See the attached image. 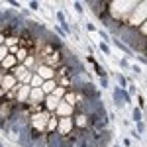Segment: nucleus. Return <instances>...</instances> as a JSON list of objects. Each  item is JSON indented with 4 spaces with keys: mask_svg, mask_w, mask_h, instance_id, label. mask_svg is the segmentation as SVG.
Returning <instances> with one entry per match:
<instances>
[{
    "mask_svg": "<svg viewBox=\"0 0 147 147\" xmlns=\"http://www.w3.org/2000/svg\"><path fill=\"white\" fill-rule=\"evenodd\" d=\"M145 20H147V2H137V6L129 14V18H127L125 24L131 26V28H136V26H141Z\"/></svg>",
    "mask_w": 147,
    "mask_h": 147,
    "instance_id": "nucleus-1",
    "label": "nucleus"
},
{
    "mask_svg": "<svg viewBox=\"0 0 147 147\" xmlns=\"http://www.w3.org/2000/svg\"><path fill=\"white\" fill-rule=\"evenodd\" d=\"M49 118H51V114L47 112V110H45V112H41V114H34V116H32V120H30V122H32V127L37 129V131H41V134L47 131Z\"/></svg>",
    "mask_w": 147,
    "mask_h": 147,
    "instance_id": "nucleus-2",
    "label": "nucleus"
},
{
    "mask_svg": "<svg viewBox=\"0 0 147 147\" xmlns=\"http://www.w3.org/2000/svg\"><path fill=\"white\" fill-rule=\"evenodd\" d=\"M10 75H14V77H16L18 84H30V82H32V77H34V73H32V71H28L24 65L14 67V69L10 71Z\"/></svg>",
    "mask_w": 147,
    "mask_h": 147,
    "instance_id": "nucleus-3",
    "label": "nucleus"
},
{
    "mask_svg": "<svg viewBox=\"0 0 147 147\" xmlns=\"http://www.w3.org/2000/svg\"><path fill=\"white\" fill-rule=\"evenodd\" d=\"M71 131H75V122H73V118H59L57 134L61 137H65V136H69Z\"/></svg>",
    "mask_w": 147,
    "mask_h": 147,
    "instance_id": "nucleus-4",
    "label": "nucleus"
},
{
    "mask_svg": "<svg viewBox=\"0 0 147 147\" xmlns=\"http://www.w3.org/2000/svg\"><path fill=\"white\" fill-rule=\"evenodd\" d=\"M73 122H75V127L80 129V131L90 129V118H88V114H86V112H77V116L73 118Z\"/></svg>",
    "mask_w": 147,
    "mask_h": 147,
    "instance_id": "nucleus-5",
    "label": "nucleus"
},
{
    "mask_svg": "<svg viewBox=\"0 0 147 147\" xmlns=\"http://www.w3.org/2000/svg\"><path fill=\"white\" fill-rule=\"evenodd\" d=\"M30 92H32V86L30 84H18V94H16V104H28L30 100Z\"/></svg>",
    "mask_w": 147,
    "mask_h": 147,
    "instance_id": "nucleus-6",
    "label": "nucleus"
},
{
    "mask_svg": "<svg viewBox=\"0 0 147 147\" xmlns=\"http://www.w3.org/2000/svg\"><path fill=\"white\" fill-rule=\"evenodd\" d=\"M35 73H37L43 80H55V77H57V71L51 69V67H47V65H39Z\"/></svg>",
    "mask_w": 147,
    "mask_h": 147,
    "instance_id": "nucleus-7",
    "label": "nucleus"
},
{
    "mask_svg": "<svg viewBox=\"0 0 147 147\" xmlns=\"http://www.w3.org/2000/svg\"><path fill=\"white\" fill-rule=\"evenodd\" d=\"M73 112H75V106L67 104L65 100H61V104L57 106V110H55V114L61 116V118H73Z\"/></svg>",
    "mask_w": 147,
    "mask_h": 147,
    "instance_id": "nucleus-8",
    "label": "nucleus"
},
{
    "mask_svg": "<svg viewBox=\"0 0 147 147\" xmlns=\"http://www.w3.org/2000/svg\"><path fill=\"white\" fill-rule=\"evenodd\" d=\"M45 92L41 90V88H32V92H30V100H28V104H43L45 102Z\"/></svg>",
    "mask_w": 147,
    "mask_h": 147,
    "instance_id": "nucleus-9",
    "label": "nucleus"
},
{
    "mask_svg": "<svg viewBox=\"0 0 147 147\" xmlns=\"http://www.w3.org/2000/svg\"><path fill=\"white\" fill-rule=\"evenodd\" d=\"M59 104H61V98H59V96H55V94H49V96L45 98V102H43V106H45V110H47L49 114L55 112Z\"/></svg>",
    "mask_w": 147,
    "mask_h": 147,
    "instance_id": "nucleus-10",
    "label": "nucleus"
},
{
    "mask_svg": "<svg viewBox=\"0 0 147 147\" xmlns=\"http://www.w3.org/2000/svg\"><path fill=\"white\" fill-rule=\"evenodd\" d=\"M0 86L8 92V90H12V88H16V86H18V80H16V77H14V75H6Z\"/></svg>",
    "mask_w": 147,
    "mask_h": 147,
    "instance_id": "nucleus-11",
    "label": "nucleus"
},
{
    "mask_svg": "<svg viewBox=\"0 0 147 147\" xmlns=\"http://www.w3.org/2000/svg\"><path fill=\"white\" fill-rule=\"evenodd\" d=\"M14 67H18V61H16V57H14V55H8L4 61H2V65H0V69H2V71H6V73L12 71Z\"/></svg>",
    "mask_w": 147,
    "mask_h": 147,
    "instance_id": "nucleus-12",
    "label": "nucleus"
},
{
    "mask_svg": "<svg viewBox=\"0 0 147 147\" xmlns=\"http://www.w3.org/2000/svg\"><path fill=\"white\" fill-rule=\"evenodd\" d=\"M86 61H88V63H90L92 67H94V71H96V75H98L100 79H106V71H104V69H102L100 65L96 63V59H94V57H86Z\"/></svg>",
    "mask_w": 147,
    "mask_h": 147,
    "instance_id": "nucleus-13",
    "label": "nucleus"
},
{
    "mask_svg": "<svg viewBox=\"0 0 147 147\" xmlns=\"http://www.w3.org/2000/svg\"><path fill=\"white\" fill-rule=\"evenodd\" d=\"M55 88H57V80H45V82H43V86H41V90L45 92V96L53 94Z\"/></svg>",
    "mask_w": 147,
    "mask_h": 147,
    "instance_id": "nucleus-14",
    "label": "nucleus"
},
{
    "mask_svg": "<svg viewBox=\"0 0 147 147\" xmlns=\"http://www.w3.org/2000/svg\"><path fill=\"white\" fill-rule=\"evenodd\" d=\"M43 82H45V80L41 79V77H39L37 73H34V77H32V82H30V86H32V88H41V86H43Z\"/></svg>",
    "mask_w": 147,
    "mask_h": 147,
    "instance_id": "nucleus-15",
    "label": "nucleus"
},
{
    "mask_svg": "<svg viewBox=\"0 0 147 147\" xmlns=\"http://www.w3.org/2000/svg\"><path fill=\"white\" fill-rule=\"evenodd\" d=\"M8 55H10V53H8V47L2 45V47H0V65H2V61H4Z\"/></svg>",
    "mask_w": 147,
    "mask_h": 147,
    "instance_id": "nucleus-16",
    "label": "nucleus"
},
{
    "mask_svg": "<svg viewBox=\"0 0 147 147\" xmlns=\"http://www.w3.org/2000/svg\"><path fill=\"white\" fill-rule=\"evenodd\" d=\"M57 18H59V22L63 24V28H65V30L69 32V24L65 22V16H63V12H57Z\"/></svg>",
    "mask_w": 147,
    "mask_h": 147,
    "instance_id": "nucleus-17",
    "label": "nucleus"
},
{
    "mask_svg": "<svg viewBox=\"0 0 147 147\" xmlns=\"http://www.w3.org/2000/svg\"><path fill=\"white\" fill-rule=\"evenodd\" d=\"M131 116H134V120H136L137 124H141V112H139L137 108H136V110H134V112H131Z\"/></svg>",
    "mask_w": 147,
    "mask_h": 147,
    "instance_id": "nucleus-18",
    "label": "nucleus"
},
{
    "mask_svg": "<svg viewBox=\"0 0 147 147\" xmlns=\"http://www.w3.org/2000/svg\"><path fill=\"white\" fill-rule=\"evenodd\" d=\"M139 34L143 35V37H147V20L141 24V26H139Z\"/></svg>",
    "mask_w": 147,
    "mask_h": 147,
    "instance_id": "nucleus-19",
    "label": "nucleus"
},
{
    "mask_svg": "<svg viewBox=\"0 0 147 147\" xmlns=\"http://www.w3.org/2000/svg\"><path fill=\"white\" fill-rule=\"evenodd\" d=\"M100 49L104 51V53H108V55H110V47L106 45V43H100Z\"/></svg>",
    "mask_w": 147,
    "mask_h": 147,
    "instance_id": "nucleus-20",
    "label": "nucleus"
},
{
    "mask_svg": "<svg viewBox=\"0 0 147 147\" xmlns=\"http://www.w3.org/2000/svg\"><path fill=\"white\" fill-rule=\"evenodd\" d=\"M120 65H122V67H124V69H129V67H131V65H129V63H127L125 59H122V61H120Z\"/></svg>",
    "mask_w": 147,
    "mask_h": 147,
    "instance_id": "nucleus-21",
    "label": "nucleus"
},
{
    "mask_svg": "<svg viewBox=\"0 0 147 147\" xmlns=\"http://www.w3.org/2000/svg\"><path fill=\"white\" fill-rule=\"evenodd\" d=\"M75 8H77V12L80 14V12H82V4H80V2H75Z\"/></svg>",
    "mask_w": 147,
    "mask_h": 147,
    "instance_id": "nucleus-22",
    "label": "nucleus"
},
{
    "mask_svg": "<svg viewBox=\"0 0 147 147\" xmlns=\"http://www.w3.org/2000/svg\"><path fill=\"white\" fill-rule=\"evenodd\" d=\"M30 8H32V10H37V8H39V4H37V2H30Z\"/></svg>",
    "mask_w": 147,
    "mask_h": 147,
    "instance_id": "nucleus-23",
    "label": "nucleus"
},
{
    "mask_svg": "<svg viewBox=\"0 0 147 147\" xmlns=\"http://www.w3.org/2000/svg\"><path fill=\"white\" fill-rule=\"evenodd\" d=\"M6 43V37H4V34H0V47Z\"/></svg>",
    "mask_w": 147,
    "mask_h": 147,
    "instance_id": "nucleus-24",
    "label": "nucleus"
},
{
    "mask_svg": "<svg viewBox=\"0 0 147 147\" xmlns=\"http://www.w3.org/2000/svg\"><path fill=\"white\" fill-rule=\"evenodd\" d=\"M86 30H88V32H94L96 28H94V24H86Z\"/></svg>",
    "mask_w": 147,
    "mask_h": 147,
    "instance_id": "nucleus-25",
    "label": "nucleus"
},
{
    "mask_svg": "<svg viewBox=\"0 0 147 147\" xmlns=\"http://www.w3.org/2000/svg\"><path fill=\"white\" fill-rule=\"evenodd\" d=\"M98 34H100L102 39H108V34H106V32H98Z\"/></svg>",
    "mask_w": 147,
    "mask_h": 147,
    "instance_id": "nucleus-26",
    "label": "nucleus"
},
{
    "mask_svg": "<svg viewBox=\"0 0 147 147\" xmlns=\"http://www.w3.org/2000/svg\"><path fill=\"white\" fill-rule=\"evenodd\" d=\"M118 80H120V84H122V86L125 84V79H124V77H120V75H118Z\"/></svg>",
    "mask_w": 147,
    "mask_h": 147,
    "instance_id": "nucleus-27",
    "label": "nucleus"
}]
</instances>
